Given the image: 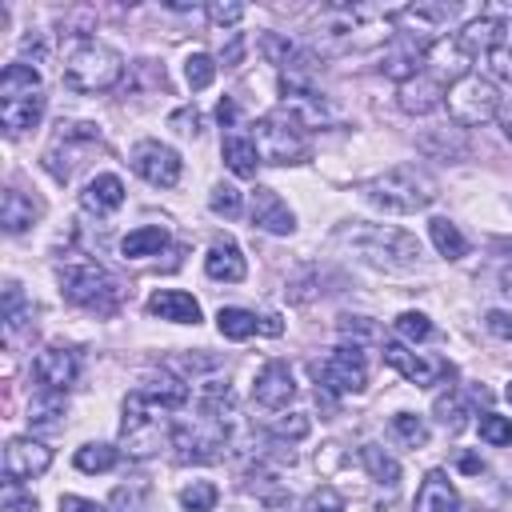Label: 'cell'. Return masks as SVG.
<instances>
[{
    "mask_svg": "<svg viewBox=\"0 0 512 512\" xmlns=\"http://www.w3.org/2000/svg\"><path fill=\"white\" fill-rule=\"evenodd\" d=\"M216 328H220L224 340H248L260 328V320L248 308H220L216 312Z\"/></svg>",
    "mask_w": 512,
    "mask_h": 512,
    "instance_id": "cell-34",
    "label": "cell"
},
{
    "mask_svg": "<svg viewBox=\"0 0 512 512\" xmlns=\"http://www.w3.org/2000/svg\"><path fill=\"white\" fill-rule=\"evenodd\" d=\"M252 224L272 232V236H288L296 228V216H292V208L272 188H256L252 192Z\"/></svg>",
    "mask_w": 512,
    "mask_h": 512,
    "instance_id": "cell-18",
    "label": "cell"
},
{
    "mask_svg": "<svg viewBox=\"0 0 512 512\" xmlns=\"http://www.w3.org/2000/svg\"><path fill=\"white\" fill-rule=\"evenodd\" d=\"M240 52H244V40H240V36H232V44L224 48V64H236V60H240Z\"/></svg>",
    "mask_w": 512,
    "mask_h": 512,
    "instance_id": "cell-54",
    "label": "cell"
},
{
    "mask_svg": "<svg viewBox=\"0 0 512 512\" xmlns=\"http://www.w3.org/2000/svg\"><path fill=\"white\" fill-rule=\"evenodd\" d=\"M60 292L68 304L76 308H88V312H100L108 316L116 304H120V284L108 268L92 264V260H76V264H60Z\"/></svg>",
    "mask_w": 512,
    "mask_h": 512,
    "instance_id": "cell-5",
    "label": "cell"
},
{
    "mask_svg": "<svg viewBox=\"0 0 512 512\" xmlns=\"http://www.w3.org/2000/svg\"><path fill=\"white\" fill-rule=\"evenodd\" d=\"M340 328H344V336H352V344H356V340H372V336H376V328H372L364 316H344V320H340Z\"/></svg>",
    "mask_w": 512,
    "mask_h": 512,
    "instance_id": "cell-49",
    "label": "cell"
},
{
    "mask_svg": "<svg viewBox=\"0 0 512 512\" xmlns=\"http://www.w3.org/2000/svg\"><path fill=\"white\" fill-rule=\"evenodd\" d=\"M60 512H108V508H100L96 500H84V496H60Z\"/></svg>",
    "mask_w": 512,
    "mask_h": 512,
    "instance_id": "cell-53",
    "label": "cell"
},
{
    "mask_svg": "<svg viewBox=\"0 0 512 512\" xmlns=\"http://www.w3.org/2000/svg\"><path fill=\"white\" fill-rule=\"evenodd\" d=\"M436 412H440L444 428H452V432L464 428V404H460V400H448V396H444V400H436Z\"/></svg>",
    "mask_w": 512,
    "mask_h": 512,
    "instance_id": "cell-46",
    "label": "cell"
},
{
    "mask_svg": "<svg viewBox=\"0 0 512 512\" xmlns=\"http://www.w3.org/2000/svg\"><path fill=\"white\" fill-rule=\"evenodd\" d=\"M272 432L276 436H288V440H300V436H308V416L304 412H288L284 420H276Z\"/></svg>",
    "mask_w": 512,
    "mask_h": 512,
    "instance_id": "cell-45",
    "label": "cell"
},
{
    "mask_svg": "<svg viewBox=\"0 0 512 512\" xmlns=\"http://www.w3.org/2000/svg\"><path fill=\"white\" fill-rule=\"evenodd\" d=\"M120 436H124V448L144 460V456H152V452L164 444V436L172 440V428L164 424V408H156V404H148L140 392H132V396L124 400Z\"/></svg>",
    "mask_w": 512,
    "mask_h": 512,
    "instance_id": "cell-8",
    "label": "cell"
},
{
    "mask_svg": "<svg viewBox=\"0 0 512 512\" xmlns=\"http://www.w3.org/2000/svg\"><path fill=\"white\" fill-rule=\"evenodd\" d=\"M136 392H140L148 404L164 408V412H176V408H184V404H188V384H180V380H172V376H156V380H144Z\"/></svg>",
    "mask_w": 512,
    "mask_h": 512,
    "instance_id": "cell-27",
    "label": "cell"
},
{
    "mask_svg": "<svg viewBox=\"0 0 512 512\" xmlns=\"http://www.w3.org/2000/svg\"><path fill=\"white\" fill-rule=\"evenodd\" d=\"M428 236H432V244H436V252H440L444 260H460V256L468 252L464 232H460L448 216H432V220H428Z\"/></svg>",
    "mask_w": 512,
    "mask_h": 512,
    "instance_id": "cell-31",
    "label": "cell"
},
{
    "mask_svg": "<svg viewBox=\"0 0 512 512\" xmlns=\"http://www.w3.org/2000/svg\"><path fill=\"white\" fill-rule=\"evenodd\" d=\"M284 96V112H292L300 120V128H324L336 120V112L328 108V100L316 92V88H304V92H280Z\"/></svg>",
    "mask_w": 512,
    "mask_h": 512,
    "instance_id": "cell-21",
    "label": "cell"
},
{
    "mask_svg": "<svg viewBox=\"0 0 512 512\" xmlns=\"http://www.w3.org/2000/svg\"><path fill=\"white\" fill-rule=\"evenodd\" d=\"M460 468H464V472H480V460H476V456H460Z\"/></svg>",
    "mask_w": 512,
    "mask_h": 512,
    "instance_id": "cell-57",
    "label": "cell"
},
{
    "mask_svg": "<svg viewBox=\"0 0 512 512\" xmlns=\"http://www.w3.org/2000/svg\"><path fill=\"white\" fill-rule=\"evenodd\" d=\"M52 464V448H44L32 436H12L4 444V476L8 480H36L40 472H48Z\"/></svg>",
    "mask_w": 512,
    "mask_h": 512,
    "instance_id": "cell-13",
    "label": "cell"
},
{
    "mask_svg": "<svg viewBox=\"0 0 512 512\" xmlns=\"http://www.w3.org/2000/svg\"><path fill=\"white\" fill-rule=\"evenodd\" d=\"M180 508L184 512H212L216 508V500H220V492H216V484L212 480H192V484H184L180 488Z\"/></svg>",
    "mask_w": 512,
    "mask_h": 512,
    "instance_id": "cell-35",
    "label": "cell"
},
{
    "mask_svg": "<svg viewBox=\"0 0 512 512\" xmlns=\"http://www.w3.org/2000/svg\"><path fill=\"white\" fill-rule=\"evenodd\" d=\"M252 144H256L260 164H304L312 156V144H308L300 120L292 112H284V108H276V112L256 120Z\"/></svg>",
    "mask_w": 512,
    "mask_h": 512,
    "instance_id": "cell-4",
    "label": "cell"
},
{
    "mask_svg": "<svg viewBox=\"0 0 512 512\" xmlns=\"http://www.w3.org/2000/svg\"><path fill=\"white\" fill-rule=\"evenodd\" d=\"M260 332L276 336V332H280V316H264V320H260Z\"/></svg>",
    "mask_w": 512,
    "mask_h": 512,
    "instance_id": "cell-56",
    "label": "cell"
},
{
    "mask_svg": "<svg viewBox=\"0 0 512 512\" xmlns=\"http://www.w3.org/2000/svg\"><path fill=\"white\" fill-rule=\"evenodd\" d=\"M456 4H440V0H416V4H404V8H392V28L396 36L420 44V48H432L436 40H444V32L452 28L456 20Z\"/></svg>",
    "mask_w": 512,
    "mask_h": 512,
    "instance_id": "cell-7",
    "label": "cell"
},
{
    "mask_svg": "<svg viewBox=\"0 0 512 512\" xmlns=\"http://www.w3.org/2000/svg\"><path fill=\"white\" fill-rule=\"evenodd\" d=\"M420 64H424V48H420V44H412V40H404V36H396V40L384 48L380 72L404 84V80H412V76L420 72Z\"/></svg>",
    "mask_w": 512,
    "mask_h": 512,
    "instance_id": "cell-24",
    "label": "cell"
},
{
    "mask_svg": "<svg viewBox=\"0 0 512 512\" xmlns=\"http://www.w3.org/2000/svg\"><path fill=\"white\" fill-rule=\"evenodd\" d=\"M332 240L340 248H348L356 260L372 264V268L404 272V268H416L420 264V240L412 232H404V228H392V224L352 220V224H340Z\"/></svg>",
    "mask_w": 512,
    "mask_h": 512,
    "instance_id": "cell-1",
    "label": "cell"
},
{
    "mask_svg": "<svg viewBox=\"0 0 512 512\" xmlns=\"http://www.w3.org/2000/svg\"><path fill=\"white\" fill-rule=\"evenodd\" d=\"M60 416H64V404H60L56 392L32 400V408H28V424L32 428H60Z\"/></svg>",
    "mask_w": 512,
    "mask_h": 512,
    "instance_id": "cell-39",
    "label": "cell"
},
{
    "mask_svg": "<svg viewBox=\"0 0 512 512\" xmlns=\"http://www.w3.org/2000/svg\"><path fill=\"white\" fill-rule=\"evenodd\" d=\"M32 372H36V380L44 384V392H56V396H60V392H68V388L76 384L80 364H76V352H72V348L52 344V348H44V352L36 356Z\"/></svg>",
    "mask_w": 512,
    "mask_h": 512,
    "instance_id": "cell-14",
    "label": "cell"
},
{
    "mask_svg": "<svg viewBox=\"0 0 512 512\" xmlns=\"http://www.w3.org/2000/svg\"><path fill=\"white\" fill-rule=\"evenodd\" d=\"M360 460H364V468H368V476H372L376 484H388V488L400 484V464H396V456H388L380 444H364V448H360Z\"/></svg>",
    "mask_w": 512,
    "mask_h": 512,
    "instance_id": "cell-33",
    "label": "cell"
},
{
    "mask_svg": "<svg viewBox=\"0 0 512 512\" xmlns=\"http://www.w3.org/2000/svg\"><path fill=\"white\" fill-rule=\"evenodd\" d=\"M228 440V428H224V416H212L200 408V416L184 420V424H172V448L180 460H192V464H212L220 460V448Z\"/></svg>",
    "mask_w": 512,
    "mask_h": 512,
    "instance_id": "cell-10",
    "label": "cell"
},
{
    "mask_svg": "<svg viewBox=\"0 0 512 512\" xmlns=\"http://www.w3.org/2000/svg\"><path fill=\"white\" fill-rule=\"evenodd\" d=\"M304 512H344V496H340L332 484H320V488L308 496Z\"/></svg>",
    "mask_w": 512,
    "mask_h": 512,
    "instance_id": "cell-44",
    "label": "cell"
},
{
    "mask_svg": "<svg viewBox=\"0 0 512 512\" xmlns=\"http://www.w3.org/2000/svg\"><path fill=\"white\" fill-rule=\"evenodd\" d=\"M296 396V384H292V368L284 360H268L260 372H256V384H252V400L260 408H288V400Z\"/></svg>",
    "mask_w": 512,
    "mask_h": 512,
    "instance_id": "cell-15",
    "label": "cell"
},
{
    "mask_svg": "<svg viewBox=\"0 0 512 512\" xmlns=\"http://www.w3.org/2000/svg\"><path fill=\"white\" fill-rule=\"evenodd\" d=\"M480 436H484L488 444L504 448V444H512V420H508V416H496V412H484V416H480Z\"/></svg>",
    "mask_w": 512,
    "mask_h": 512,
    "instance_id": "cell-42",
    "label": "cell"
},
{
    "mask_svg": "<svg viewBox=\"0 0 512 512\" xmlns=\"http://www.w3.org/2000/svg\"><path fill=\"white\" fill-rule=\"evenodd\" d=\"M444 96H448V88H444L432 72H416L412 80H404V84L396 88V104H400L404 112H412V116H428L432 108L444 104Z\"/></svg>",
    "mask_w": 512,
    "mask_h": 512,
    "instance_id": "cell-17",
    "label": "cell"
},
{
    "mask_svg": "<svg viewBox=\"0 0 512 512\" xmlns=\"http://www.w3.org/2000/svg\"><path fill=\"white\" fill-rule=\"evenodd\" d=\"M168 124H172L176 132H184V136H196V132H200V112H196V108H176Z\"/></svg>",
    "mask_w": 512,
    "mask_h": 512,
    "instance_id": "cell-48",
    "label": "cell"
},
{
    "mask_svg": "<svg viewBox=\"0 0 512 512\" xmlns=\"http://www.w3.org/2000/svg\"><path fill=\"white\" fill-rule=\"evenodd\" d=\"M224 164L232 168V176L252 180V176H256V164H260L252 136H228V140H224Z\"/></svg>",
    "mask_w": 512,
    "mask_h": 512,
    "instance_id": "cell-30",
    "label": "cell"
},
{
    "mask_svg": "<svg viewBox=\"0 0 512 512\" xmlns=\"http://www.w3.org/2000/svg\"><path fill=\"white\" fill-rule=\"evenodd\" d=\"M116 460H120V452L112 444H84V448H76V468L80 472H108V468H116Z\"/></svg>",
    "mask_w": 512,
    "mask_h": 512,
    "instance_id": "cell-36",
    "label": "cell"
},
{
    "mask_svg": "<svg viewBox=\"0 0 512 512\" xmlns=\"http://www.w3.org/2000/svg\"><path fill=\"white\" fill-rule=\"evenodd\" d=\"M420 148L432 152V156H444V160H460V156H468L464 128H432V132L420 136Z\"/></svg>",
    "mask_w": 512,
    "mask_h": 512,
    "instance_id": "cell-29",
    "label": "cell"
},
{
    "mask_svg": "<svg viewBox=\"0 0 512 512\" xmlns=\"http://www.w3.org/2000/svg\"><path fill=\"white\" fill-rule=\"evenodd\" d=\"M44 116V92H32V96H16V100H0V120L12 136L36 128Z\"/></svg>",
    "mask_w": 512,
    "mask_h": 512,
    "instance_id": "cell-26",
    "label": "cell"
},
{
    "mask_svg": "<svg viewBox=\"0 0 512 512\" xmlns=\"http://www.w3.org/2000/svg\"><path fill=\"white\" fill-rule=\"evenodd\" d=\"M32 92H40V72L32 64H4L0 100H16V96H32Z\"/></svg>",
    "mask_w": 512,
    "mask_h": 512,
    "instance_id": "cell-28",
    "label": "cell"
},
{
    "mask_svg": "<svg viewBox=\"0 0 512 512\" xmlns=\"http://www.w3.org/2000/svg\"><path fill=\"white\" fill-rule=\"evenodd\" d=\"M184 80H188V88H192V92L208 88V84L216 80V60H212V56H204V52H192V56L184 60Z\"/></svg>",
    "mask_w": 512,
    "mask_h": 512,
    "instance_id": "cell-40",
    "label": "cell"
},
{
    "mask_svg": "<svg viewBox=\"0 0 512 512\" xmlns=\"http://www.w3.org/2000/svg\"><path fill=\"white\" fill-rule=\"evenodd\" d=\"M444 104H448V116H452L460 128H480V124H488V120L500 112V92H496V84L484 80L480 72H468V76H460L456 84H448Z\"/></svg>",
    "mask_w": 512,
    "mask_h": 512,
    "instance_id": "cell-6",
    "label": "cell"
},
{
    "mask_svg": "<svg viewBox=\"0 0 512 512\" xmlns=\"http://www.w3.org/2000/svg\"><path fill=\"white\" fill-rule=\"evenodd\" d=\"M416 512H460V496H456L452 480L440 468H432L420 480V488H416Z\"/></svg>",
    "mask_w": 512,
    "mask_h": 512,
    "instance_id": "cell-23",
    "label": "cell"
},
{
    "mask_svg": "<svg viewBox=\"0 0 512 512\" xmlns=\"http://www.w3.org/2000/svg\"><path fill=\"white\" fill-rule=\"evenodd\" d=\"M392 436L400 444H408V448H424L428 444V424L420 416H412V412H396L392 416Z\"/></svg>",
    "mask_w": 512,
    "mask_h": 512,
    "instance_id": "cell-37",
    "label": "cell"
},
{
    "mask_svg": "<svg viewBox=\"0 0 512 512\" xmlns=\"http://www.w3.org/2000/svg\"><path fill=\"white\" fill-rule=\"evenodd\" d=\"M484 56H488V68H492V76L512 84V28H504V32L496 36V44H492Z\"/></svg>",
    "mask_w": 512,
    "mask_h": 512,
    "instance_id": "cell-38",
    "label": "cell"
},
{
    "mask_svg": "<svg viewBox=\"0 0 512 512\" xmlns=\"http://www.w3.org/2000/svg\"><path fill=\"white\" fill-rule=\"evenodd\" d=\"M208 208H212L216 216H236V212H240V192H236L232 184H216L212 196H208Z\"/></svg>",
    "mask_w": 512,
    "mask_h": 512,
    "instance_id": "cell-43",
    "label": "cell"
},
{
    "mask_svg": "<svg viewBox=\"0 0 512 512\" xmlns=\"http://www.w3.org/2000/svg\"><path fill=\"white\" fill-rule=\"evenodd\" d=\"M164 244H168V232H164L160 224H144V228H132V232L120 240V252H124V256H156Z\"/></svg>",
    "mask_w": 512,
    "mask_h": 512,
    "instance_id": "cell-32",
    "label": "cell"
},
{
    "mask_svg": "<svg viewBox=\"0 0 512 512\" xmlns=\"http://www.w3.org/2000/svg\"><path fill=\"white\" fill-rule=\"evenodd\" d=\"M4 512H36V500L32 496H20L16 488L4 492Z\"/></svg>",
    "mask_w": 512,
    "mask_h": 512,
    "instance_id": "cell-52",
    "label": "cell"
},
{
    "mask_svg": "<svg viewBox=\"0 0 512 512\" xmlns=\"http://www.w3.org/2000/svg\"><path fill=\"white\" fill-rule=\"evenodd\" d=\"M396 336L404 344H416V340H428L432 336V320L424 312H400L396 316Z\"/></svg>",
    "mask_w": 512,
    "mask_h": 512,
    "instance_id": "cell-41",
    "label": "cell"
},
{
    "mask_svg": "<svg viewBox=\"0 0 512 512\" xmlns=\"http://www.w3.org/2000/svg\"><path fill=\"white\" fill-rule=\"evenodd\" d=\"M80 204H84V212H92V216H108V212H116V208L124 204V180L112 176V172L92 176V180L84 184V192H80Z\"/></svg>",
    "mask_w": 512,
    "mask_h": 512,
    "instance_id": "cell-20",
    "label": "cell"
},
{
    "mask_svg": "<svg viewBox=\"0 0 512 512\" xmlns=\"http://www.w3.org/2000/svg\"><path fill=\"white\" fill-rule=\"evenodd\" d=\"M204 272H208L212 280L236 284V280H244L248 264H244V252H240L232 240H216V244L208 248V256H204Z\"/></svg>",
    "mask_w": 512,
    "mask_h": 512,
    "instance_id": "cell-25",
    "label": "cell"
},
{
    "mask_svg": "<svg viewBox=\"0 0 512 512\" xmlns=\"http://www.w3.org/2000/svg\"><path fill=\"white\" fill-rule=\"evenodd\" d=\"M484 324H488V332H492V336H504V340H512V312H504V308H492V312L484 316Z\"/></svg>",
    "mask_w": 512,
    "mask_h": 512,
    "instance_id": "cell-50",
    "label": "cell"
},
{
    "mask_svg": "<svg viewBox=\"0 0 512 512\" xmlns=\"http://www.w3.org/2000/svg\"><path fill=\"white\" fill-rule=\"evenodd\" d=\"M260 500H264V508H268V512H300V508H296V496H292V492H284V488H268Z\"/></svg>",
    "mask_w": 512,
    "mask_h": 512,
    "instance_id": "cell-47",
    "label": "cell"
},
{
    "mask_svg": "<svg viewBox=\"0 0 512 512\" xmlns=\"http://www.w3.org/2000/svg\"><path fill=\"white\" fill-rule=\"evenodd\" d=\"M148 316H160V320H172V324H200V304L192 292H180V288H160L148 296Z\"/></svg>",
    "mask_w": 512,
    "mask_h": 512,
    "instance_id": "cell-19",
    "label": "cell"
},
{
    "mask_svg": "<svg viewBox=\"0 0 512 512\" xmlns=\"http://www.w3.org/2000/svg\"><path fill=\"white\" fill-rule=\"evenodd\" d=\"M128 160H132V172L144 176L156 188H172L180 180V168H184L180 164V152L168 148V144H160V140H140Z\"/></svg>",
    "mask_w": 512,
    "mask_h": 512,
    "instance_id": "cell-12",
    "label": "cell"
},
{
    "mask_svg": "<svg viewBox=\"0 0 512 512\" xmlns=\"http://www.w3.org/2000/svg\"><path fill=\"white\" fill-rule=\"evenodd\" d=\"M244 16V4H208V20L212 24H236Z\"/></svg>",
    "mask_w": 512,
    "mask_h": 512,
    "instance_id": "cell-51",
    "label": "cell"
},
{
    "mask_svg": "<svg viewBox=\"0 0 512 512\" xmlns=\"http://www.w3.org/2000/svg\"><path fill=\"white\" fill-rule=\"evenodd\" d=\"M312 376H316V388L328 392V396L364 392V384H368V364H364L360 344H340V348H332L324 360L312 364Z\"/></svg>",
    "mask_w": 512,
    "mask_h": 512,
    "instance_id": "cell-9",
    "label": "cell"
},
{
    "mask_svg": "<svg viewBox=\"0 0 512 512\" xmlns=\"http://www.w3.org/2000/svg\"><path fill=\"white\" fill-rule=\"evenodd\" d=\"M216 116H220V124H232V116H236V108H232V100H220V108H216Z\"/></svg>",
    "mask_w": 512,
    "mask_h": 512,
    "instance_id": "cell-55",
    "label": "cell"
},
{
    "mask_svg": "<svg viewBox=\"0 0 512 512\" xmlns=\"http://www.w3.org/2000/svg\"><path fill=\"white\" fill-rule=\"evenodd\" d=\"M124 76V56L104 40H80L64 56V84L72 92H108Z\"/></svg>",
    "mask_w": 512,
    "mask_h": 512,
    "instance_id": "cell-3",
    "label": "cell"
},
{
    "mask_svg": "<svg viewBox=\"0 0 512 512\" xmlns=\"http://www.w3.org/2000/svg\"><path fill=\"white\" fill-rule=\"evenodd\" d=\"M508 400H512V384H508Z\"/></svg>",
    "mask_w": 512,
    "mask_h": 512,
    "instance_id": "cell-58",
    "label": "cell"
},
{
    "mask_svg": "<svg viewBox=\"0 0 512 512\" xmlns=\"http://www.w3.org/2000/svg\"><path fill=\"white\" fill-rule=\"evenodd\" d=\"M384 364L396 368V372H400L408 384H416V388H432V384H440L444 376H452V368H448L444 360L420 356V352H412L404 340H384Z\"/></svg>",
    "mask_w": 512,
    "mask_h": 512,
    "instance_id": "cell-11",
    "label": "cell"
},
{
    "mask_svg": "<svg viewBox=\"0 0 512 512\" xmlns=\"http://www.w3.org/2000/svg\"><path fill=\"white\" fill-rule=\"evenodd\" d=\"M360 196L368 204L384 208V212H396V216L420 212V208H428L436 200V176L428 168H420V164H396V168L364 180Z\"/></svg>",
    "mask_w": 512,
    "mask_h": 512,
    "instance_id": "cell-2",
    "label": "cell"
},
{
    "mask_svg": "<svg viewBox=\"0 0 512 512\" xmlns=\"http://www.w3.org/2000/svg\"><path fill=\"white\" fill-rule=\"evenodd\" d=\"M424 64L432 68V76L444 84V80H460V76H468L472 72V52L460 44V36H444V40H436L432 48H424Z\"/></svg>",
    "mask_w": 512,
    "mask_h": 512,
    "instance_id": "cell-16",
    "label": "cell"
},
{
    "mask_svg": "<svg viewBox=\"0 0 512 512\" xmlns=\"http://www.w3.org/2000/svg\"><path fill=\"white\" fill-rule=\"evenodd\" d=\"M40 216H44V204L36 196H24L20 188H4V200H0V224H4V232L16 236V232L32 228Z\"/></svg>",
    "mask_w": 512,
    "mask_h": 512,
    "instance_id": "cell-22",
    "label": "cell"
}]
</instances>
